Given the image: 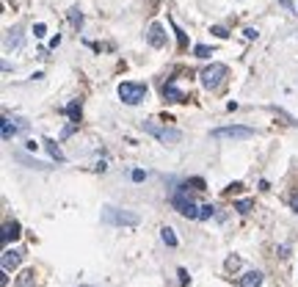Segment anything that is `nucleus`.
<instances>
[{"label":"nucleus","mask_w":298,"mask_h":287,"mask_svg":"<svg viewBox=\"0 0 298 287\" xmlns=\"http://www.w3.org/2000/svg\"><path fill=\"white\" fill-rule=\"evenodd\" d=\"M263 285V271H246L240 276V287H260Z\"/></svg>","instance_id":"obj_9"},{"label":"nucleus","mask_w":298,"mask_h":287,"mask_svg":"<svg viewBox=\"0 0 298 287\" xmlns=\"http://www.w3.org/2000/svg\"><path fill=\"white\" fill-rule=\"evenodd\" d=\"M102 221L114 224V227H138L141 218L136 213H127V210H116V207H105L102 210Z\"/></svg>","instance_id":"obj_3"},{"label":"nucleus","mask_w":298,"mask_h":287,"mask_svg":"<svg viewBox=\"0 0 298 287\" xmlns=\"http://www.w3.org/2000/svg\"><path fill=\"white\" fill-rule=\"evenodd\" d=\"M17 130H19L17 125H11L8 119H3V138H6V141H8L11 136H17Z\"/></svg>","instance_id":"obj_16"},{"label":"nucleus","mask_w":298,"mask_h":287,"mask_svg":"<svg viewBox=\"0 0 298 287\" xmlns=\"http://www.w3.org/2000/svg\"><path fill=\"white\" fill-rule=\"evenodd\" d=\"M213 33L218 36V39H227V36H229V30H227V28H221V25H215V28H213Z\"/></svg>","instance_id":"obj_23"},{"label":"nucleus","mask_w":298,"mask_h":287,"mask_svg":"<svg viewBox=\"0 0 298 287\" xmlns=\"http://www.w3.org/2000/svg\"><path fill=\"white\" fill-rule=\"evenodd\" d=\"M238 265H240V260H238V257H229V260H227V268H229V271H235Z\"/></svg>","instance_id":"obj_27"},{"label":"nucleus","mask_w":298,"mask_h":287,"mask_svg":"<svg viewBox=\"0 0 298 287\" xmlns=\"http://www.w3.org/2000/svg\"><path fill=\"white\" fill-rule=\"evenodd\" d=\"M193 53H196V58H207V55H213V50H210V47H204V44H199V47L193 50Z\"/></svg>","instance_id":"obj_20"},{"label":"nucleus","mask_w":298,"mask_h":287,"mask_svg":"<svg viewBox=\"0 0 298 287\" xmlns=\"http://www.w3.org/2000/svg\"><path fill=\"white\" fill-rule=\"evenodd\" d=\"M144 177H147V174H144L141 168H136V171H133V182H144Z\"/></svg>","instance_id":"obj_26"},{"label":"nucleus","mask_w":298,"mask_h":287,"mask_svg":"<svg viewBox=\"0 0 298 287\" xmlns=\"http://www.w3.org/2000/svg\"><path fill=\"white\" fill-rule=\"evenodd\" d=\"M141 127L149 133V136H155L160 144H166V146H174V144L182 138V133H179V130H174V127H163V125H157L155 119H147Z\"/></svg>","instance_id":"obj_1"},{"label":"nucleus","mask_w":298,"mask_h":287,"mask_svg":"<svg viewBox=\"0 0 298 287\" xmlns=\"http://www.w3.org/2000/svg\"><path fill=\"white\" fill-rule=\"evenodd\" d=\"M119 97L127 102V105H138V102L147 97V86L144 83H122L119 86Z\"/></svg>","instance_id":"obj_5"},{"label":"nucleus","mask_w":298,"mask_h":287,"mask_svg":"<svg viewBox=\"0 0 298 287\" xmlns=\"http://www.w3.org/2000/svg\"><path fill=\"white\" fill-rule=\"evenodd\" d=\"M163 97H166V100H174V102H185V94H182V91H179L174 83H166V86H163Z\"/></svg>","instance_id":"obj_10"},{"label":"nucleus","mask_w":298,"mask_h":287,"mask_svg":"<svg viewBox=\"0 0 298 287\" xmlns=\"http://www.w3.org/2000/svg\"><path fill=\"white\" fill-rule=\"evenodd\" d=\"M42 144H44V149L50 152V157H53V160H58V163H64V160H66V157H64V152L58 149V144H55V141H50V138H44Z\"/></svg>","instance_id":"obj_11"},{"label":"nucleus","mask_w":298,"mask_h":287,"mask_svg":"<svg viewBox=\"0 0 298 287\" xmlns=\"http://www.w3.org/2000/svg\"><path fill=\"white\" fill-rule=\"evenodd\" d=\"M160 238H163V243H166V246H177V235H174L171 227H163L160 229Z\"/></svg>","instance_id":"obj_14"},{"label":"nucleus","mask_w":298,"mask_h":287,"mask_svg":"<svg viewBox=\"0 0 298 287\" xmlns=\"http://www.w3.org/2000/svg\"><path fill=\"white\" fill-rule=\"evenodd\" d=\"M22 263V251H17V249H6L3 251V271H14L17 265Z\"/></svg>","instance_id":"obj_7"},{"label":"nucleus","mask_w":298,"mask_h":287,"mask_svg":"<svg viewBox=\"0 0 298 287\" xmlns=\"http://www.w3.org/2000/svg\"><path fill=\"white\" fill-rule=\"evenodd\" d=\"M282 6H285V11H293V0H279Z\"/></svg>","instance_id":"obj_28"},{"label":"nucleus","mask_w":298,"mask_h":287,"mask_svg":"<svg viewBox=\"0 0 298 287\" xmlns=\"http://www.w3.org/2000/svg\"><path fill=\"white\" fill-rule=\"evenodd\" d=\"M17 235H19V224H6V227H3V243L14 240Z\"/></svg>","instance_id":"obj_13"},{"label":"nucleus","mask_w":298,"mask_h":287,"mask_svg":"<svg viewBox=\"0 0 298 287\" xmlns=\"http://www.w3.org/2000/svg\"><path fill=\"white\" fill-rule=\"evenodd\" d=\"M290 204H293V210H296V213H298V193H296V196L290 199Z\"/></svg>","instance_id":"obj_29"},{"label":"nucleus","mask_w":298,"mask_h":287,"mask_svg":"<svg viewBox=\"0 0 298 287\" xmlns=\"http://www.w3.org/2000/svg\"><path fill=\"white\" fill-rule=\"evenodd\" d=\"M66 116H69L72 125H80V100H72L66 105Z\"/></svg>","instance_id":"obj_12"},{"label":"nucleus","mask_w":298,"mask_h":287,"mask_svg":"<svg viewBox=\"0 0 298 287\" xmlns=\"http://www.w3.org/2000/svg\"><path fill=\"white\" fill-rule=\"evenodd\" d=\"M174 30H177V39H179V47H188V39H185V33H182V30H179V28H174Z\"/></svg>","instance_id":"obj_25"},{"label":"nucleus","mask_w":298,"mask_h":287,"mask_svg":"<svg viewBox=\"0 0 298 287\" xmlns=\"http://www.w3.org/2000/svg\"><path fill=\"white\" fill-rule=\"evenodd\" d=\"M215 138H235V141H243V138H251L254 130L251 127H221V130H213Z\"/></svg>","instance_id":"obj_6"},{"label":"nucleus","mask_w":298,"mask_h":287,"mask_svg":"<svg viewBox=\"0 0 298 287\" xmlns=\"http://www.w3.org/2000/svg\"><path fill=\"white\" fill-rule=\"evenodd\" d=\"M147 39H149V44H152V47H163V44H166V33H163V28H160L157 22H152V25H149Z\"/></svg>","instance_id":"obj_8"},{"label":"nucleus","mask_w":298,"mask_h":287,"mask_svg":"<svg viewBox=\"0 0 298 287\" xmlns=\"http://www.w3.org/2000/svg\"><path fill=\"white\" fill-rule=\"evenodd\" d=\"M33 276H36L33 271H25V274L19 276V287H33V282H36Z\"/></svg>","instance_id":"obj_17"},{"label":"nucleus","mask_w":298,"mask_h":287,"mask_svg":"<svg viewBox=\"0 0 298 287\" xmlns=\"http://www.w3.org/2000/svg\"><path fill=\"white\" fill-rule=\"evenodd\" d=\"M69 19H72V25L80 30V25H83V14H80L78 8H72V11H69Z\"/></svg>","instance_id":"obj_18"},{"label":"nucleus","mask_w":298,"mask_h":287,"mask_svg":"<svg viewBox=\"0 0 298 287\" xmlns=\"http://www.w3.org/2000/svg\"><path fill=\"white\" fill-rule=\"evenodd\" d=\"M235 210H238V213H251V199H240V202L235 204Z\"/></svg>","instance_id":"obj_19"},{"label":"nucleus","mask_w":298,"mask_h":287,"mask_svg":"<svg viewBox=\"0 0 298 287\" xmlns=\"http://www.w3.org/2000/svg\"><path fill=\"white\" fill-rule=\"evenodd\" d=\"M213 215H215V207L213 204H204L202 213H199V218H213Z\"/></svg>","instance_id":"obj_21"},{"label":"nucleus","mask_w":298,"mask_h":287,"mask_svg":"<svg viewBox=\"0 0 298 287\" xmlns=\"http://www.w3.org/2000/svg\"><path fill=\"white\" fill-rule=\"evenodd\" d=\"M171 204H174V210H177L179 215H185V218H199V213H202V207H196V204L188 199V185H182V188L174 191Z\"/></svg>","instance_id":"obj_2"},{"label":"nucleus","mask_w":298,"mask_h":287,"mask_svg":"<svg viewBox=\"0 0 298 287\" xmlns=\"http://www.w3.org/2000/svg\"><path fill=\"white\" fill-rule=\"evenodd\" d=\"M224 78H227V66H224V64H210V66H204V69H202V86L207 91L218 89V86L224 83Z\"/></svg>","instance_id":"obj_4"},{"label":"nucleus","mask_w":298,"mask_h":287,"mask_svg":"<svg viewBox=\"0 0 298 287\" xmlns=\"http://www.w3.org/2000/svg\"><path fill=\"white\" fill-rule=\"evenodd\" d=\"M33 33H36V39H42V36H44V33H47V25H44V22L33 25Z\"/></svg>","instance_id":"obj_22"},{"label":"nucleus","mask_w":298,"mask_h":287,"mask_svg":"<svg viewBox=\"0 0 298 287\" xmlns=\"http://www.w3.org/2000/svg\"><path fill=\"white\" fill-rule=\"evenodd\" d=\"M188 185H193L196 191H204V179H188Z\"/></svg>","instance_id":"obj_24"},{"label":"nucleus","mask_w":298,"mask_h":287,"mask_svg":"<svg viewBox=\"0 0 298 287\" xmlns=\"http://www.w3.org/2000/svg\"><path fill=\"white\" fill-rule=\"evenodd\" d=\"M14 157H17L19 163H28L30 168H50L47 163H39V160H33V157H28V155H14Z\"/></svg>","instance_id":"obj_15"}]
</instances>
